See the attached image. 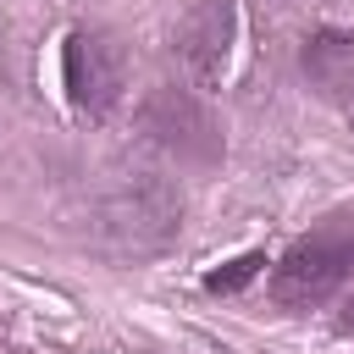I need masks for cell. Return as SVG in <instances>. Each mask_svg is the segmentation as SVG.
Instances as JSON below:
<instances>
[{
	"mask_svg": "<svg viewBox=\"0 0 354 354\" xmlns=\"http://www.w3.org/2000/svg\"><path fill=\"white\" fill-rule=\"evenodd\" d=\"M266 266H271V260H266L260 249H243V254L221 260L216 271H205V288H210V293H238V288H249V282H254Z\"/></svg>",
	"mask_w": 354,
	"mask_h": 354,
	"instance_id": "7",
	"label": "cell"
},
{
	"mask_svg": "<svg viewBox=\"0 0 354 354\" xmlns=\"http://www.w3.org/2000/svg\"><path fill=\"white\" fill-rule=\"evenodd\" d=\"M337 332H354V299L343 304V315H337Z\"/></svg>",
	"mask_w": 354,
	"mask_h": 354,
	"instance_id": "8",
	"label": "cell"
},
{
	"mask_svg": "<svg viewBox=\"0 0 354 354\" xmlns=\"http://www.w3.org/2000/svg\"><path fill=\"white\" fill-rule=\"evenodd\" d=\"M354 277V216H326L271 266V299L282 310H315Z\"/></svg>",
	"mask_w": 354,
	"mask_h": 354,
	"instance_id": "1",
	"label": "cell"
},
{
	"mask_svg": "<svg viewBox=\"0 0 354 354\" xmlns=\"http://www.w3.org/2000/svg\"><path fill=\"white\" fill-rule=\"evenodd\" d=\"M304 77L321 88V100H332L348 122H354V33H315L304 39Z\"/></svg>",
	"mask_w": 354,
	"mask_h": 354,
	"instance_id": "6",
	"label": "cell"
},
{
	"mask_svg": "<svg viewBox=\"0 0 354 354\" xmlns=\"http://www.w3.org/2000/svg\"><path fill=\"white\" fill-rule=\"evenodd\" d=\"M61 83H66V100L77 116L100 122L122 105V88H127V61L116 50V39L105 33H72L61 44Z\"/></svg>",
	"mask_w": 354,
	"mask_h": 354,
	"instance_id": "3",
	"label": "cell"
},
{
	"mask_svg": "<svg viewBox=\"0 0 354 354\" xmlns=\"http://www.w3.org/2000/svg\"><path fill=\"white\" fill-rule=\"evenodd\" d=\"M177 216H183V199L166 183H155V177H133V183H122L105 199V232H111V243L122 254L160 249L177 232Z\"/></svg>",
	"mask_w": 354,
	"mask_h": 354,
	"instance_id": "4",
	"label": "cell"
},
{
	"mask_svg": "<svg viewBox=\"0 0 354 354\" xmlns=\"http://www.w3.org/2000/svg\"><path fill=\"white\" fill-rule=\"evenodd\" d=\"M232 44H238V0H194L177 17L171 50H177V61L194 83H221Z\"/></svg>",
	"mask_w": 354,
	"mask_h": 354,
	"instance_id": "5",
	"label": "cell"
},
{
	"mask_svg": "<svg viewBox=\"0 0 354 354\" xmlns=\"http://www.w3.org/2000/svg\"><path fill=\"white\" fill-rule=\"evenodd\" d=\"M138 127H144L149 144H160L166 155H177V160H188V166L221 160V127H216L210 105H205L199 94L177 88V83H160V88L144 94Z\"/></svg>",
	"mask_w": 354,
	"mask_h": 354,
	"instance_id": "2",
	"label": "cell"
}]
</instances>
